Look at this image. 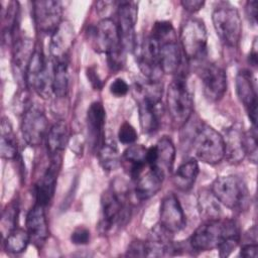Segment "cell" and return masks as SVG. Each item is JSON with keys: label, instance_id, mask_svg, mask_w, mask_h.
I'll use <instances>...</instances> for the list:
<instances>
[{"label": "cell", "instance_id": "cb8c5ba5", "mask_svg": "<svg viewBox=\"0 0 258 258\" xmlns=\"http://www.w3.org/2000/svg\"><path fill=\"white\" fill-rule=\"evenodd\" d=\"M146 152L147 148L142 144H131L121 155V164L133 181L148 167Z\"/></svg>", "mask_w": 258, "mask_h": 258}, {"label": "cell", "instance_id": "8d00e7d4", "mask_svg": "<svg viewBox=\"0 0 258 258\" xmlns=\"http://www.w3.org/2000/svg\"><path fill=\"white\" fill-rule=\"evenodd\" d=\"M125 255L129 257H148L146 241L133 240L129 244Z\"/></svg>", "mask_w": 258, "mask_h": 258}, {"label": "cell", "instance_id": "f1b7e54d", "mask_svg": "<svg viewBox=\"0 0 258 258\" xmlns=\"http://www.w3.org/2000/svg\"><path fill=\"white\" fill-rule=\"evenodd\" d=\"M1 135H0V153L1 157L7 160L16 158L18 153L17 139L13 132L9 119L3 117L1 121Z\"/></svg>", "mask_w": 258, "mask_h": 258}, {"label": "cell", "instance_id": "484cf974", "mask_svg": "<svg viewBox=\"0 0 258 258\" xmlns=\"http://www.w3.org/2000/svg\"><path fill=\"white\" fill-rule=\"evenodd\" d=\"M244 131L239 125H232L225 131V158L232 164L240 163L245 157L243 144Z\"/></svg>", "mask_w": 258, "mask_h": 258}, {"label": "cell", "instance_id": "603a6c76", "mask_svg": "<svg viewBox=\"0 0 258 258\" xmlns=\"http://www.w3.org/2000/svg\"><path fill=\"white\" fill-rule=\"evenodd\" d=\"M182 50L176 41V37H171L160 41L159 62L163 74L177 75L182 64Z\"/></svg>", "mask_w": 258, "mask_h": 258}, {"label": "cell", "instance_id": "e0dca14e", "mask_svg": "<svg viewBox=\"0 0 258 258\" xmlns=\"http://www.w3.org/2000/svg\"><path fill=\"white\" fill-rule=\"evenodd\" d=\"M60 166L61 156L50 157L49 165L34 185V197L36 204L46 207L52 201Z\"/></svg>", "mask_w": 258, "mask_h": 258}, {"label": "cell", "instance_id": "6da1fadb", "mask_svg": "<svg viewBox=\"0 0 258 258\" xmlns=\"http://www.w3.org/2000/svg\"><path fill=\"white\" fill-rule=\"evenodd\" d=\"M241 241V231L236 220L218 218L207 220L200 225L188 239L194 252L217 249L220 257H228Z\"/></svg>", "mask_w": 258, "mask_h": 258}, {"label": "cell", "instance_id": "1f68e13d", "mask_svg": "<svg viewBox=\"0 0 258 258\" xmlns=\"http://www.w3.org/2000/svg\"><path fill=\"white\" fill-rule=\"evenodd\" d=\"M29 243L30 238L26 229L23 230L20 228H16L11 231L5 238H3L4 249L8 253L12 254L22 253L26 250Z\"/></svg>", "mask_w": 258, "mask_h": 258}, {"label": "cell", "instance_id": "83f0119b", "mask_svg": "<svg viewBox=\"0 0 258 258\" xmlns=\"http://www.w3.org/2000/svg\"><path fill=\"white\" fill-rule=\"evenodd\" d=\"M200 168L196 158H189L183 161L175 171L172 177L174 186L180 191H188L192 188L197 177L199 175Z\"/></svg>", "mask_w": 258, "mask_h": 258}, {"label": "cell", "instance_id": "ffe728a7", "mask_svg": "<svg viewBox=\"0 0 258 258\" xmlns=\"http://www.w3.org/2000/svg\"><path fill=\"white\" fill-rule=\"evenodd\" d=\"M33 40L27 37L18 38L14 42L12 54V71L19 87L26 88V74L35 50Z\"/></svg>", "mask_w": 258, "mask_h": 258}, {"label": "cell", "instance_id": "8992f818", "mask_svg": "<svg viewBox=\"0 0 258 258\" xmlns=\"http://www.w3.org/2000/svg\"><path fill=\"white\" fill-rule=\"evenodd\" d=\"M166 105L170 119L175 127H183L191 118L194 99L184 74L175 75L166 92Z\"/></svg>", "mask_w": 258, "mask_h": 258}, {"label": "cell", "instance_id": "74e56055", "mask_svg": "<svg viewBox=\"0 0 258 258\" xmlns=\"http://www.w3.org/2000/svg\"><path fill=\"white\" fill-rule=\"evenodd\" d=\"M90 231L85 227L76 228L71 235V241L75 245H86L90 242Z\"/></svg>", "mask_w": 258, "mask_h": 258}, {"label": "cell", "instance_id": "d590c367", "mask_svg": "<svg viewBox=\"0 0 258 258\" xmlns=\"http://www.w3.org/2000/svg\"><path fill=\"white\" fill-rule=\"evenodd\" d=\"M138 138V134L136 129L132 124L127 121H124L118 130V139L122 144L131 145L136 142Z\"/></svg>", "mask_w": 258, "mask_h": 258}, {"label": "cell", "instance_id": "ee69618b", "mask_svg": "<svg viewBox=\"0 0 258 258\" xmlns=\"http://www.w3.org/2000/svg\"><path fill=\"white\" fill-rule=\"evenodd\" d=\"M249 62L251 63V66L256 67L257 66V49H256V41L253 44L252 50L249 54Z\"/></svg>", "mask_w": 258, "mask_h": 258}, {"label": "cell", "instance_id": "ac0fdd59", "mask_svg": "<svg viewBox=\"0 0 258 258\" xmlns=\"http://www.w3.org/2000/svg\"><path fill=\"white\" fill-rule=\"evenodd\" d=\"M138 5L134 1H121L117 6L118 27L125 49H132L135 44L136 36L134 33L137 22Z\"/></svg>", "mask_w": 258, "mask_h": 258}, {"label": "cell", "instance_id": "30bf717a", "mask_svg": "<svg viewBox=\"0 0 258 258\" xmlns=\"http://www.w3.org/2000/svg\"><path fill=\"white\" fill-rule=\"evenodd\" d=\"M32 18L39 33L51 36L62 23L61 3L54 0L32 2Z\"/></svg>", "mask_w": 258, "mask_h": 258}, {"label": "cell", "instance_id": "836d02e7", "mask_svg": "<svg viewBox=\"0 0 258 258\" xmlns=\"http://www.w3.org/2000/svg\"><path fill=\"white\" fill-rule=\"evenodd\" d=\"M219 204L220 203L213 196L212 191L209 192V191L203 190L201 192L199 198V209L205 221L220 218L221 211H220Z\"/></svg>", "mask_w": 258, "mask_h": 258}, {"label": "cell", "instance_id": "5b68a950", "mask_svg": "<svg viewBox=\"0 0 258 258\" xmlns=\"http://www.w3.org/2000/svg\"><path fill=\"white\" fill-rule=\"evenodd\" d=\"M211 191L220 204L233 212L242 213L250 207V191L245 181L238 175L217 177L211 184Z\"/></svg>", "mask_w": 258, "mask_h": 258}, {"label": "cell", "instance_id": "3957f363", "mask_svg": "<svg viewBox=\"0 0 258 258\" xmlns=\"http://www.w3.org/2000/svg\"><path fill=\"white\" fill-rule=\"evenodd\" d=\"M90 34L95 49L106 54L109 68L112 71L122 69L126 49L122 43L117 22L111 18H103L92 27Z\"/></svg>", "mask_w": 258, "mask_h": 258}, {"label": "cell", "instance_id": "ba28073f", "mask_svg": "<svg viewBox=\"0 0 258 258\" xmlns=\"http://www.w3.org/2000/svg\"><path fill=\"white\" fill-rule=\"evenodd\" d=\"M179 40L182 53L188 60H201L207 55L208 33L203 20L198 18L185 20L180 27Z\"/></svg>", "mask_w": 258, "mask_h": 258}, {"label": "cell", "instance_id": "e575fe53", "mask_svg": "<svg viewBox=\"0 0 258 258\" xmlns=\"http://www.w3.org/2000/svg\"><path fill=\"white\" fill-rule=\"evenodd\" d=\"M243 144H244V151L245 156L249 158V160L253 163L257 162V129L256 126H252L247 132H244L243 135Z\"/></svg>", "mask_w": 258, "mask_h": 258}, {"label": "cell", "instance_id": "4316f807", "mask_svg": "<svg viewBox=\"0 0 258 258\" xmlns=\"http://www.w3.org/2000/svg\"><path fill=\"white\" fill-rule=\"evenodd\" d=\"M69 127L64 121L55 122L46 135V147L50 157L61 156V153L69 145Z\"/></svg>", "mask_w": 258, "mask_h": 258}, {"label": "cell", "instance_id": "9a60e30c", "mask_svg": "<svg viewBox=\"0 0 258 258\" xmlns=\"http://www.w3.org/2000/svg\"><path fill=\"white\" fill-rule=\"evenodd\" d=\"M163 229L174 235L186 226V218L183 209L174 194L163 197L159 209V223Z\"/></svg>", "mask_w": 258, "mask_h": 258}, {"label": "cell", "instance_id": "5bb4252c", "mask_svg": "<svg viewBox=\"0 0 258 258\" xmlns=\"http://www.w3.org/2000/svg\"><path fill=\"white\" fill-rule=\"evenodd\" d=\"M200 78L205 96L212 102L220 101L227 92V74L219 64L208 62L202 66Z\"/></svg>", "mask_w": 258, "mask_h": 258}, {"label": "cell", "instance_id": "7402d4cb", "mask_svg": "<svg viewBox=\"0 0 258 258\" xmlns=\"http://www.w3.org/2000/svg\"><path fill=\"white\" fill-rule=\"evenodd\" d=\"M75 40L74 27L68 21H62L57 30L50 36V54L52 60H69V52Z\"/></svg>", "mask_w": 258, "mask_h": 258}, {"label": "cell", "instance_id": "d4e9b609", "mask_svg": "<svg viewBox=\"0 0 258 258\" xmlns=\"http://www.w3.org/2000/svg\"><path fill=\"white\" fill-rule=\"evenodd\" d=\"M162 176L156 170L147 167L135 180L134 192L139 201H146L155 196L161 188L164 180Z\"/></svg>", "mask_w": 258, "mask_h": 258}, {"label": "cell", "instance_id": "7c38bea8", "mask_svg": "<svg viewBox=\"0 0 258 258\" xmlns=\"http://www.w3.org/2000/svg\"><path fill=\"white\" fill-rule=\"evenodd\" d=\"M174 161L175 147L172 140L167 136L161 137L155 145L147 148V166L156 170L164 177L172 172Z\"/></svg>", "mask_w": 258, "mask_h": 258}, {"label": "cell", "instance_id": "7bdbcfd3", "mask_svg": "<svg viewBox=\"0 0 258 258\" xmlns=\"http://www.w3.org/2000/svg\"><path fill=\"white\" fill-rule=\"evenodd\" d=\"M181 6L183 7V9H185L186 11L194 13L199 11L200 9H202V7L205 5V1L202 0H182L180 2Z\"/></svg>", "mask_w": 258, "mask_h": 258}, {"label": "cell", "instance_id": "4fadbf2b", "mask_svg": "<svg viewBox=\"0 0 258 258\" xmlns=\"http://www.w3.org/2000/svg\"><path fill=\"white\" fill-rule=\"evenodd\" d=\"M138 103L139 123L143 133L151 134L158 130L161 118V99L140 92H134Z\"/></svg>", "mask_w": 258, "mask_h": 258}, {"label": "cell", "instance_id": "d6986e66", "mask_svg": "<svg viewBox=\"0 0 258 258\" xmlns=\"http://www.w3.org/2000/svg\"><path fill=\"white\" fill-rule=\"evenodd\" d=\"M236 92L243 104L252 126L257 123V91L254 79L249 71L243 70L236 77Z\"/></svg>", "mask_w": 258, "mask_h": 258}, {"label": "cell", "instance_id": "f35d334b", "mask_svg": "<svg viewBox=\"0 0 258 258\" xmlns=\"http://www.w3.org/2000/svg\"><path fill=\"white\" fill-rule=\"evenodd\" d=\"M110 93L115 97H123L129 92V86L125 80L121 78L115 79L110 85Z\"/></svg>", "mask_w": 258, "mask_h": 258}, {"label": "cell", "instance_id": "52a82bcc", "mask_svg": "<svg viewBox=\"0 0 258 258\" xmlns=\"http://www.w3.org/2000/svg\"><path fill=\"white\" fill-rule=\"evenodd\" d=\"M212 20L223 44L232 48L237 47L242 36V20L237 8L223 2L214 9Z\"/></svg>", "mask_w": 258, "mask_h": 258}, {"label": "cell", "instance_id": "7a4b0ae2", "mask_svg": "<svg viewBox=\"0 0 258 258\" xmlns=\"http://www.w3.org/2000/svg\"><path fill=\"white\" fill-rule=\"evenodd\" d=\"M131 217L128 189L123 182L116 181L101 197V219L99 229L101 233H109L125 226Z\"/></svg>", "mask_w": 258, "mask_h": 258}, {"label": "cell", "instance_id": "4dcf8cb0", "mask_svg": "<svg viewBox=\"0 0 258 258\" xmlns=\"http://www.w3.org/2000/svg\"><path fill=\"white\" fill-rule=\"evenodd\" d=\"M97 154L101 166L106 171L115 170L121 165V154L114 142L105 141Z\"/></svg>", "mask_w": 258, "mask_h": 258}, {"label": "cell", "instance_id": "277c9868", "mask_svg": "<svg viewBox=\"0 0 258 258\" xmlns=\"http://www.w3.org/2000/svg\"><path fill=\"white\" fill-rule=\"evenodd\" d=\"M190 145L196 158L204 163L215 165L225 158L223 135L207 123L200 122L195 126Z\"/></svg>", "mask_w": 258, "mask_h": 258}, {"label": "cell", "instance_id": "ab89813d", "mask_svg": "<svg viewBox=\"0 0 258 258\" xmlns=\"http://www.w3.org/2000/svg\"><path fill=\"white\" fill-rule=\"evenodd\" d=\"M240 255L245 258H257V256H258L257 243L244 242L241 247V250H240Z\"/></svg>", "mask_w": 258, "mask_h": 258}, {"label": "cell", "instance_id": "8fae6325", "mask_svg": "<svg viewBox=\"0 0 258 258\" xmlns=\"http://www.w3.org/2000/svg\"><path fill=\"white\" fill-rule=\"evenodd\" d=\"M21 134L23 140L31 147L39 146L48 132V121L45 113L38 106H28L21 119Z\"/></svg>", "mask_w": 258, "mask_h": 258}, {"label": "cell", "instance_id": "2e32d148", "mask_svg": "<svg viewBox=\"0 0 258 258\" xmlns=\"http://www.w3.org/2000/svg\"><path fill=\"white\" fill-rule=\"evenodd\" d=\"M105 123L106 111L103 104L99 101L93 102L87 111L86 124L88 143L91 150L95 153L98 152L105 142Z\"/></svg>", "mask_w": 258, "mask_h": 258}, {"label": "cell", "instance_id": "44dd1931", "mask_svg": "<svg viewBox=\"0 0 258 258\" xmlns=\"http://www.w3.org/2000/svg\"><path fill=\"white\" fill-rule=\"evenodd\" d=\"M26 231L29 234L30 242L40 249L48 238V224L45 216V207L34 204L28 211L25 220Z\"/></svg>", "mask_w": 258, "mask_h": 258}, {"label": "cell", "instance_id": "60d3db41", "mask_svg": "<svg viewBox=\"0 0 258 258\" xmlns=\"http://www.w3.org/2000/svg\"><path fill=\"white\" fill-rule=\"evenodd\" d=\"M258 2L256 0H251V1H247L246 2V6H245V11H246V15L249 19V21L255 25L257 23V14H258Z\"/></svg>", "mask_w": 258, "mask_h": 258}, {"label": "cell", "instance_id": "f546056e", "mask_svg": "<svg viewBox=\"0 0 258 258\" xmlns=\"http://www.w3.org/2000/svg\"><path fill=\"white\" fill-rule=\"evenodd\" d=\"M69 60H53L52 92L56 98H66L69 93Z\"/></svg>", "mask_w": 258, "mask_h": 258}, {"label": "cell", "instance_id": "d6a6232c", "mask_svg": "<svg viewBox=\"0 0 258 258\" xmlns=\"http://www.w3.org/2000/svg\"><path fill=\"white\" fill-rule=\"evenodd\" d=\"M19 216V203L18 200L11 201L3 210L1 217V233L2 238H5L11 231L17 228Z\"/></svg>", "mask_w": 258, "mask_h": 258}, {"label": "cell", "instance_id": "9c48e42d", "mask_svg": "<svg viewBox=\"0 0 258 258\" xmlns=\"http://www.w3.org/2000/svg\"><path fill=\"white\" fill-rule=\"evenodd\" d=\"M133 51L136 56L137 64L148 80L160 81L162 71L159 62L160 41L148 34L141 40H135Z\"/></svg>", "mask_w": 258, "mask_h": 258}, {"label": "cell", "instance_id": "b9f144b4", "mask_svg": "<svg viewBox=\"0 0 258 258\" xmlns=\"http://www.w3.org/2000/svg\"><path fill=\"white\" fill-rule=\"evenodd\" d=\"M87 78L89 80V82L91 83L92 87L95 89V90H101L102 87H103V83H102V80L101 78L99 77L98 73L96 72L95 68L94 67H91V68H88L87 69Z\"/></svg>", "mask_w": 258, "mask_h": 258}]
</instances>
